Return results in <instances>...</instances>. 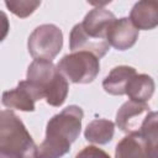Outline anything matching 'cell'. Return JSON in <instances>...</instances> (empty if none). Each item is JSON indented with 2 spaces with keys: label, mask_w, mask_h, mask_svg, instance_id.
<instances>
[{
  "label": "cell",
  "mask_w": 158,
  "mask_h": 158,
  "mask_svg": "<svg viewBox=\"0 0 158 158\" xmlns=\"http://www.w3.org/2000/svg\"><path fill=\"white\" fill-rule=\"evenodd\" d=\"M84 112L81 107L70 105L54 115L47 123L44 139L36 146L33 158H62L70 151L78 138Z\"/></svg>",
  "instance_id": "cell-1"
},
{
  "label": "cell",
  "mask_w": 158,
  "mask_h": 158,
  "mask_svg": "<svg viewBox=\"0 0 158 158\" xmlns=\"http://www.w3.org/2000/svg\"><path fill=\"white\" fill-rule=\"evenodd\" d=\"M26 80L41 91L48 105L58 107L64 104L69 85L52 60L35 59L27 68Z\"/></svg>",
  "instance_id": "cell-2"
},
{
  "label": "cell",
  "mask_w": 158,
  "mask_h": 158,
  "mask_svg": "<svg viewBox=\"0 0 158 158\" xmlns=\"http://www.w3.org/2000/svg\"><path fill=\"white\" fill-rule=\"evenodd\" d=\"M0 151L19 158H33L36 144L20 117L11 110H0Z\"/></svg>",
  "instance_id": "cell-3"
},
{
  "label": "cell",
  "mask_w": 158,
  "mask_h": 158,
  "mask_svg": "<svg viewBox=\"0 0 158 158\" xmlns=\"http://www.w3.org/2000/svg\"><path fill=\"white\" fill-rule=\"evenodd\" d=\"M59 73L75 84L94 81L100 70L99 59L89 52H73L64 56L57 64Z\"/></svg>",
  "instance_id": "cell-4"
},
{
  "label": "cell",
  "mask_w": 158,
  "mask_h": 158,
  "mask_svg": "<svg viewBox=\"0 0 158 158\" xmlns=\"http://www.w3.org/2000/svg\"><path fill=\"white\" fill-rule=\"evenodd\" d=\"M63 47L62 30L53 23H44L33 30L27 41L28 53L35 59L52 60Z\"/></svg>",
  "instance_id": "cell-5"
},
{
  "label": "cell",
  "mask_w": 158,
  "mask_h": 158,
  "mask_svg": "<svg viewBox=\"0 0 158 158\" xmlns=\"http://www.w3.org/2000/svg\"><path fill=\"white\" fill-rule=\"evenodd\" d=\"M43 99L41 91L30 81L22 80L15 89L2 93L1 102L7 109L20 111H35V102Z\"/></svg>",
  "instance_id": "cell-6"
},
{
  "label": "cell",
  "mask_w": 158,
  "mask_h": 158,
  "mask_svg": "<svg viewBox=\"0 0 158 158\" xmlns=\"http://www.w3.org/2000/svg\"><path fill=\"white\" fill-rule=\"evenodd\" d=\"M149 112V106L146 102L128 100L117 110L116 125L126 133H137Z\"/></svg>",
  "instance_id": "cell-7"
},
{
  "label": "cell",
  "mask_w": 158,
  "mask_h": 158,
  "mask_svg": "<svg viewBox=\"0 0 158 158\" xmlns=\"http://www.w3.org/2000/svg\"><path fill=\"white\" fill-rule=\"evenodd\" d=\"M138 40V30L131 23L128 17L115 19L109 26L106 41L118 51L131 48Z\"/></svg>",
  "instance_id": "cell-8"
},
{
  "label": "cell",
  "mask_w": 158,
  "mask_h": 158,
  "mask_svg": "<svg viewBox=\"0 0 158 158\" xmlns=\"http://www.w3.org/2000/svg\"><path fill=\"white\" fill-rule=\"evenodd\" d=\"M115 19V15L105 7H95L85 15L83 22H80V26L89 37L106 41L109 26Z\"/></svg>",
  "instance_id": "cell-9"
},
{
  "label": "cell",
  "mask_w": 158,
  "mask_h": 158,
  "mask_svg": "<svg viewBox=\"0 0 158 158\" xmlns=\"http://www.w3.org/2000/svg\"><path fill=\"white\" fill-rule=\"evenodd\" d=\"M69 48L72 52H89L99 59L107 53L110 44L105 40L101 41V40H94L89 37L83 31L80 23H77L70 31Z\"/></svg>",
  "instance_id": "cell-10"
},
{
  "label": "cell",
  "mask_w": 158,
  "mask_h": 158,
  "mask_svg": "<svg viewBox=\"0 0 158 158\" xmlns=\"http://www.w3.org/2000/svg\"><path fill=\"white\" fill-rule=\"evenodd\" d=\"M128 19L137 30H153L158 25V2L153 0L136 2Z\"/></svg>",
  "instance_id": "cell-11"
},
{
  "label": "cell",
  "mask_w": 158,
  "mask_h": 158,
  "mask_svg": "<svg viewBox=\"0 0 158 158\" xmlns=\"http://www.w3.org/2000/svg\"><path fill=\"white\" fill-rule=\"evenodd\" d=\"M137 74L136 69L130 65L115 67L102 81L104 90L110 95H125L128 81Z\"/></svg>",
  "instance_id": "cell-12"
},
{
  "label": "cell",
  "mask_w": 158,
  "mask_h": 158,
  "mask_svg": "<svg viewBox=\"0 0 158 158\" xmlns=\"http://www.w3.org/2000/svg\"><path fill=\"white\" fill-rule=\"evenodd\" d=\"M115 158H151L143 138L138 133H128L116 146Z\"/></svg>",
  "instance_id": "cell-13"
},
{
  "label": "cell",
  "mask_w": 158,
  "mask_h": 158,
  "mask_svg": "<svg viewBox=\"0 0 158 158\" xmlns=\"http://www.w3.org/2000/svg\"><path fill=\"white\" fill-rule=\"evenodd\" d=\"M154 80L152 77L147 74H136L127 84L125 95L130 98V100L146 102L148 101L154 93Z\"/></svg>",
  "instance_id": "cell-14"
},
{
  "label": "cell",
  "mask_w": 158,
  "mask_h": 158,
  "mask_svg": "<svg viewBox=\"0 0 158 158\" xmlns=\"http://www.w3.org/2000/svg\"><path fill=\"white\" fill-rule=\"evenodd\" d=\"M115 133V123L106 118L93 120L84 131V137L88 142L95 144L109 143Z\"/></svg>",
  "instance_id": "cell-15"
},
{
  "label": "cell",
  "mask_w": 158,
  "mask_h": 158,
  "mask_svg": "<svg viewBox=\"0 0 158 158\" xmlns=\"http://www.w3.org/2000/svg\"><path fill=\"white\" fill-rule=\"evenodd\" d=\"M6 7L16 16L26 19L35 12V10L41 5V1L21 0V1H5Z\"/></svg>",
  "instance_id": "cell-16"
},
{
  "label": "cell",
  "mask_w": 158,
  "mask_h": 158,
  "mask_svg": "<svg viewBox=\"0 0 158 158\" xmlns=\"http://www.w3.org/2000/svg\"><path fill=\"white\" fill-rule=\"evenodd\" d=\"M75 158H111L105 151H102L99 147L95 146H88L84 147L77 156Z\"/></svg>",
  "instance_id": "cell-17"
},
{
  "label": "cell",
  "mask_w": 158,
  "mask_h": 158,
  "mask_svg": "<svg viewBox=\"0 0 158 158\" xmlns=\"http://www.w3.org/2000/svg\"><path fill=\"white\" fill-rule=\"evenodd\" d=\"M10 30V22H9V17L7 15L0 10V42H2Z\"/></svg>",
  "instance_id": "cell-18"
},
{
  "label": "cell",
  "mask_w": 158,
  "mask_h": 158,
  "mask_svg": "<svg viewBox=\"0 0 158 158\" xmlns=\"http://www.w3.org/2000/svg\"><path fill=\"white\" fill-rule=\"evenodd\" d=\"M0 158H19V157H16V156H14V154H10V153H6V152L0 151Z\"/></svg>",
  "instance_id": "cell-19"
}]
</instances>
